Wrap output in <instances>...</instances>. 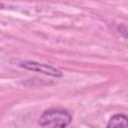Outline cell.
I'll list each match as a JSON object with an SVG mask.
<instances>
[{"label":"cell","mask_w":128,"mask_h":128,"mask_svg":"<svg viewBox=\"0 0 128 128\" xmlns=\"http://www.w3.org/2000/svg\"><path fill=\"white\" fill-rule=\"evenodd\" d=\"M72 121V116L64 110L50 109L42 113L39 118L41 128H66Z\"/></svg>","instance_id":"obj_1"},{"label":"cell","mask_w":128,"mask_h":128,"mask_svg":"<svg viewBox=\"0 0 128 128\" xmlns=\"http://www.w3.org/2000/svg\"><path fill=\"white\" fill-rule=\"evenodd\" d=\"M21 66L25 69L35 71V72H40V73L50 75V76H53V77L63 76V72L61 70H59L58 68L53 67L51 65H48V64H43V63L34 62V61H27V62L21 63Z\"/></svg>","instance_id":"obj_2"},{"label":"cell","mask_w":128,"mask_h":128,"mask_svg":"<svg viewBox=\"0 0 128 128\" xmlns=\"http://www.w3.org/2000/svg\"><path fill=\"white\" fill-rule=\"evenodd\" d=\"M128 118L124 114H116L112 116L107 124V128H127Z\"/></svg>","instance_id":"obj_3"},{"label":"cell","mask_w":128,"mask_h":128,"mask_svg":"<svg viewBox=\"0 0 128 128\" xmlns=\"http://www.w3.org/2000/svg\"><path fill=\"white\" fill-rule=\"evenodd\" d=\"M3 7H4V5L2 3H0V8H3Z\"/></svg>","instance_id":"obj_4"}]
</instances>
